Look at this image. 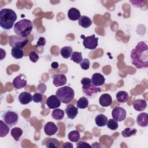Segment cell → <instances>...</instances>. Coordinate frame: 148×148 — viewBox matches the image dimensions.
<instances>
[{"mask_svg": "<svg viewBox=\"0 0 148 148\" xmlns=\"http://www.w3.org/2000/svg\"><path fill=\"white\" fill-rule=\"evenodd\" d=\"M131 58L132 64L138 69L148 67V46L145 42H139L132 50Z\"/></svg>", "mask_w": 148, "mask_h": 148, "instance_id": "6da1fadb", "label": "cell"}, {"mask_svg": "<svg viewBox=\"0 0 148 148\" xmlns=\"http://www.w3.org/2000/svg\"><path fill=\"white\" fill-rule=\"evenodd\" d=\"M17 20L16 12L11 9L3 8L0 11V25L6 30L10 29Z\"/></svg>", "mask_w": 148, "mask_h": 148, "instance_id": "7a4b0ae2", "label": "cell"}, {"mask_svg": "<svg viewBox=\"0 0 148 148\" xmlns=\"http://www.w3.org/2000/svg\"><path fill=\"white\" fill-rule=\"evenodd\" d=\"M33 29V24L31 20L22 19L14 25V31L15 34L20 36L27 37L30 34Z\"/></svg>", "mask_w": 148, "mask_h": 148, "instance_id": "3957f363", "label": "cell"}, {"mask_svg": "<svg viewBox=\"0 0 148 148\" xmlns=\"http://www.w3.org/2000/svg\"><path fill=\"white\" fill-rule=\"evenodd\" d=\"M56 95L61 102L67 104L71 102L74 98V90L69 86H65L57 89Z\"/></svg>", "mask_w": 148, "mask_h": 148, "instance_id": "277c9868", "label": "cell"}, {"mask_svg": "<svg viewBox=\"0 0 148 148\" xmlns=\"http://www.w3.org/2000/svg\"><path fill=\"white\" fill-rule=\"evenodd\" d=\"M29 42L27 37H22L18 35H10L8 36V43L12 47L23 49Z\"/></svg>", "mask_w": 148, "mask_h": 148, "instance_id": "5b68a950", "label": "cell"}, {"mask_svg": "<svg viewBox=\"0 0 148 148\" xmlns=\"http://www.w3.org/2000/svg\"><path fill=\"white\" fill-rule=\"evenodd\" d=\"M80 37L83 40V45L86 49L94 50L97 48L98 45V38L95 37L94 34L88 36H85L84 35H81Z\"/></svg>", "mask_w": 148, "mask_h": 148, "instance_id": "8992f818", "label": "cell"}, {"mask_svg": "<svg viewBox=\"0 0 148 148\" xmlns=\"http://www.w3.org/2000/svg\"><path fill=\"white\" fill-rule=\"evenodd\" d=\"M2 119L9 127H12L17 123L18 116V114L14 111L8 110L2 114Z\"/></svg>", "mask_w": 148, "mask_h": 148, "instance_id": "52a82bcc", "label": "cell"}, {"mask_svg": "<svg viewBox=\"0 0 148 148\" xmlns=\"http://www.w3.org/2000/svg\"><path fill=\"white\" fill-rule=\"evenodd\" d=\"M126 111L121 107H116L112 112V116L117 121H123L126 118Z\"/></svg>", "mask_w": 148, "mask_h": 148, "instance_id": "ba28073f", "label": "cell"}, {"mask_svg": "<svg viewBox=\"0 0 148 148\" xmlns=\"http://www.w3.org/2000/svg\"><path fill=\"white\" fill-rule=\"evenodd\" d=\"M27 84L26 76L23 74L17 76L13 80V84L16 89H21L25 87Z\"/></svg>", "mask_w": 148, "mask_h": 148, "instance_id": "9c48e42d", "label": "cell"}, {"mask_svg": "<svg viewBox=\"0 0 148 148\" xmlns=\"http://www.w3.org/2000/svg\"><path fill=\"white\" fill-rule=\"evenodd\" d=\"M82 90L86 95L90 98L93 97L101 91L99 87H97L92 84L87 86H82Z\"/></svg>", "mask_w": 148, "mask_h": 148, "instance_id": "30bf717a", "label": "cell"}, {"mask_svg": "<svg viewBox=\"0 0 148 148\" xmlns=\"http://www.w3.org/2000/svg\"><path fill=\"white\" fill-rule=\"evenodd\" d=\"M53 83L56 87L64 86L67 82L66 77L64 74H57L52 76Z\"/></svg>", "mask_w": 148, "mask_h": 148, "instance_id": "8fae6325", "label": "cell"}, {"mask_svg": "<svg viewBox=\"0 0 148 148\" xmlns=\"http://www.w3.org/2000/svg\"><path fill=\"white\" fill-rule=\"evenodd\" d=\"M46 103L49 109H56L60 106L61 101L56 95H51L47 98Z\"/></svg>", "mask_w": 148, "mask_h": 148, "instance_id": "7c38bea8", "label": "cell"}, {"mask_svg": "<svg viewBox=\"0 0 148 148\" xmlns=\"http://www.w3.org/2000/svg\"><path fill=\"white\" fill-rule=\"evenodd\" d=\"M58 130V127L52 121H49L46 123L44 126L45 133L48 136H52L57 132Z\"/></svg>", "mask_w": 148, "mask_h": 148, "instance_id": "4fadbf2b", "label": "cell"}, {"mask_svg": "<svg viewBox=\"0 0 148 148\" xmlns=\"http://www.w3.org/2000/svg\"><path fill=\"white\" fill-rule=\"evenodd\" d=\"M91 84L96 87H99L104 84L105 79L104 76L99 73H95L91 76Z\"/></svg>", "mask_w": 148, "mask_h": 148, "instance_id": "5bb4252c", "label": "cell"}, {"mask_svg": "<svg viewBox=\"0 0 148 148\" xmlns=\"http://www.w3.org/2000/svg\"><path fill=\"white\" fill-rule=\"evenodd\" d=\"M65 112L68 119H74L78 113V109L73 105H69L65 108Z\"/></svg>", "mask_w": 148, "mask_h": 148, "instance_id": "9a60e30c", "label": "cell"}, {"mask_svg": "<svg viewBox=\"0 0 148 148\" xmlns=\"http://www.w3.org/2000/svg\"><path fill=\"white\" fill-rule=\"evenodd\" d=\"M18 101L22 105H27L32 100V95L28 92L24 91L21 92L18 95Z\"/></svg>", "mask_w": 148, "mask_h": 148, "instance_id": "2e32d148", "label": "cell"}, {"mask_svg": "<svg viewBox=\"0 0 148 148\" xmlns=\"http://www.w3.org/2000/svg\"><path fill=\"white\" fill-rule=\"evenodd\" d=\"M99 103L101 106L103 107H107L110 106L112 103V98L109 94H102L99 99Z\"/></svg>", "mask_w": 148, "mask_h": 148, "instance_id": "e0dca14e", "label": "cell"}, {"mask_svg": "<svg viewBox=\"0 0 148 148\" xmlns=\"http://www.w3.org/2000/svg\"><path fill=\"white\" fill-rule=\"evenodd\" d=\"M136 122L140 127H147L148 125V114L145 112L139 114L136 118Z\"/></svg>", "mask_w": 148, "mask_h": 148, "instance_id": "ac0fdd59", "label": "cell"}, {"mask_svg": "<svg viewBox=\"0 0 148 148\" xmlns=\"http://www.w3.org/2000/svg\"><path fill=\"white\" fill-rule=\"evenodd\" d=\"M134 108L137 111H143L147 106V102L145 99H138L134 101L132 103Z\"/></svg>", "mask_w": 148, "mask_h": 148, "instance_id": "d6986e66", "label": "cell"}, {"mask_svg": "<svg viewBox=\"0 0 148 148\" xmlns=\"http://www.w3.org/2000/svg\"><path fill=\"white\" fill-rule=\"evenodd\" d=\"M78 24L82 28H87L92 24V21L88 16H81L78 20Z\"/></svg>", "mask_w": 148, "mask_h": 148, "instance_id": "ffe728a7", "label": "cell"}, {"mask_svg": "<svg viewBox=\"0 0 148 148\" xmlns=\"http://www.w3.org/2000/svg\"><path fill=\"white\" fill-rule=\"evenodd\" d=\"M80 11L75 8H71L68 12V17L72 21H76L80 17Z\"/></svg>", "mask_w": 148, "mask_h": 148, "instance_id": "44dd1931", "label": "cell"}, {"mask_svg": "<svg viewBox=\"0 0 148 148\" xmlns=\"http://www.w3.org/2000/svg\"><path fill=\"white\" fill-rule=\"evenodd\" d=\"M108 117L103 114H99L95 117V122L98 127H104L108 123Z\"/></svg>", "mask_w": 148, "mask_h": 148, "instance_id": "7402d4cb", "label": "cell"}, {"mask_svg": "<svg viewBox=\"0 0 148 148\" xmlns=\"http://www.w3.org/2000/svg\"><path fill=\"white\" fill-rule=\"evenodd\" d=\"M45 145L48 148H57L60 146V142L56 138H47L44 141Z\"/></svg>", "mask_w": 148, "mask_h": 148, "instance_id": "603a6c76", "label": "cell"}, {"mask_svg": "<svg viewBox=\"0 0 148 148\" xmlns=\"http://www.w3.org/2000/svg\"><path fill=\"white\" fill-rule=\"evenodd\" d=\"M128 94L125 91H119L116 94V100L120 103H125L128 99Z\"/></svg>", "mask_w": 148, "mask_h": 148, "instance_id": "cb8c5ba5", "label": "cell"}, {"mask_svg": "<svg viewBox=\"0 0 148 148\" xmlns=\"http://www.w3.org/2000/svg\"><path fill=\"white\" fill-rule=\"evenodd\" d=\"M51 116L56 120H61L64 117V111L61 109H54L51 113Z\"/></svg>", "mask_w": 148, "mask_h": 148, "instance_id": "d4e9b609", "label": "cell"}, {"mask_svg": "<svg viewBox=\"0 0 148 148\" xmlns=\"http://www.w3.org/2000/svg\"><path fill=\"white\" fill-rule=\"evenodd\" d=\"M60 53H61V56L64 58L68 59L70 57H71V56L73 53L72 48L70 46H65L61 49Z\"/></svg>", "mask_w": 148, "mask_h": 148, "instance_id": "484cf974", "label": "cell"}, {"mask_svg": "<svg viewBox=\"0 0 148 148\" xmlns=\"http://www.w3.org/2000/svg\"><path fill=\"white\" fill-rule=\"evenodd\" d=\"M11 54L12 57L16 59L22 58L24 56V51L21 48L12 47L11 50Z\"/></svg>", "mask_w": 148, "mask_h": 148, "instance_id": "4316f807", "label": "cell"}, {"mask_svg": "<svg viewBox=\"0 0 148 148\" xmlns=\"http://www.w3.org/2000/svg\"><path fill=\"white\" fill-rule=\"evenodd\" d=\"M10 134L14 139L16 141H18L23 134V130L19 127H14L11 130Z\"/></svg>", "mask_w": 148, "mask_h": 148, "instance_id": "83f0119b", "label": "cell"}, {"mask_svg": "<svg viewBox=\"0 0 148 148\" xmlns=\"http://www.w3.org/2000/svg\"><path fill=\"white\" fill-rule=\"evenodd\" d=\"M68 138L71 142H77L80 139V132L77 130L72 131L69 132Z\"/></svg>", "mask_w": 148, "mask_h": 148, "instance_id": "f1b7e54d", "label": "cell"}, {"mask_svg": "<svg viewBox=\"0 0 148 148\" xmlns=\"http://www.w3.org/2000/svg\"><path fill=\"white\" fill-rule=\"evenodd\" d=\"M9 127L2 120L0 121V136L4 137L7 135L9 132Z\"/></svg>", "mask_w": 148, "mask_h": 148, "instance_id": "f546056e", "label": "cell"}, {"mask_svg": "<svg viewBox=\"0 0 148 148\" xmlns=\"http://www.w3.org/2000/svg\"><path fill=\"white\" fill-rule=\"evenodd\" d=\"M88 105V101L84 97H80L76 102V106L79 109H86Z\"/></svg>", "mask_w": 148, "mask_h": 148, "instance_id": "4dcf8cb0", "label": "cell"}, {"mask_svg": "<svg viewBox=\"0 0 148 148\" xmlns=\"http://www.w3.org/2000/svg\"><path fill=\"white\" fill-rule=\"evenodd\" d=\"M137 132V130L135 128H126L122 132L121 135L124 138H128L131 136L135 135Z\"/></svg>", "mask_w": 148, "mask_h": 148, "instance_id": "1f68e13d", "label": "cell"}, {"mask_svg": "<svg viewBox=\"0 0 148 148\" xmlns=\"http://www.w3.org/2000/svg\"><path fill=\"white\" fill-rule=\"evenodd\" d=\"M71 60L76 64H79L83 60L82 53L77 51L73 52L71 57Z\"/></svg>", "mask_w": 148, "mask_h": 148, "instance_id": "d6a6232c", "label": "cell"}, {"mask_svg": "<svg viewBox=\"0 0 148 148\" xmlns=\"http://www.w3.org/2000/svg\"><path fill=\"white\" fill-rule=\"evenodd\" d=\"M107 127L111 130H116L118 128L119 124L118 121L115 120L113 119H110L108 121L107 123Z\"/></svg>", "mask_w": 148, "mask_h": 148, "instance_id": "836d02e7", "label": "cell"}, {"mask_svg": "<svg viewBox=\"0 0 148 148\" xmlns=\"http://www.w3.org/2000/svg\"><path fill=\"white\" fill-rule=\"evenodd\" d=\"M80 66L83 70H87L90 68V62L88 59L87 58H84L82 60V61L79 63Z\"/></svg>", "mask_w": 148, "mask_h": 148, "instance_id": "e575fe53", "label": "cell"}, {"mask_svg": "<svg viewBox=\"0 0 148 148\" xmlns=\"http://www.w3.org/2000/svg\"><path fill=\"white\" fill-rule=\"evenodd\" d=\"M32 100L35 103L42 102L43 101V95L42 93H35L32 95Z\"/></svg>", "mask_w": 148, "mask_h": 148, "instance_id": "d590c367", "label": "cell"}, {"mask_svg": "<svg viewBox=\"0 0 148 148\" xmlns=\"http://www.w3.org/2000/svg\"><path fill=\"white\" fill-rule=\"evenodd\" d=\"M29 60L32 62H36L38 60H39V55L36 53L35 51H32L29 53Z\"/></svg>", "mask_w": 148, "mask_h": 148, "instance_id": "8d00e7d4", "label": "cell"}, {"mask_svg": "<svg viewBox=\"0 0 148 148\" xmlns=\"http://www.w3.org/2000/svg\"><path fill=\"white\" fill-rule=\"evenodd\" d=\"M80 82L83 86H87L91 84V80L88 77H83Z\"/></svg>", "mask_w": 148, "mask_h": 148, "instance_id": "74e56055", "label": "cell"}, {"mask_svg": "<svg viewBox=\"0 0 148 148\" xmlns=\"http://www.w3.org/2000/svg\"><path fill=\"white\" fill-rule=\"evenodd\" d=\"M92 147V146H91L90 144L87 143L86 142H83V141L79 142L76 145L77 148H78V147Z\"/></svg>", "mask_w": 148, "mask_h": 148, "instance_id": "f35d334b", "label": "cell"}, {"mask_svg": "<svg viewBox=\"0 0 148 148\" xmlns=\"http://www.w3.org/2000/svg\"><path fill=\"white\" fill-rule=\"evenodd\" d=\"M46 44V39L43 37H40L38 39V41L36 43V47L37 46H43Z\"/></svg>", "mask_w": 148, "mask_h": 148, "instance_id": "ab89813d", "label": "cell"}, {"mask_svg": "<svg viewBox=\"0 0 148 148\" xmlns=\"http://www.w3.org/2000/svg\"><path fill=\"white\" fill-rule=\"evenodd\" d=\"M63 148H72L73 145L70 142H65L62 145Z\"/></svg>", "mask_w": 148, "mask_h": 148, "instance_id": "60d3db41", "label": "cell"}, {"mask_svg": "<svg viewBox=\"0 0 148 148\" xmlns=\"http://www.w3.org/2000/svg\"><path fill=\"white\" fill-rule=\"evenodd\" d=\"M59 64L57 62H53L51 64V66L53 69H57L58 68Z\"/></svg>", "mask_w": 148, "mask_h": 148, "instance_id": "b9f144b4", "label": "cell"}]
</instances>
